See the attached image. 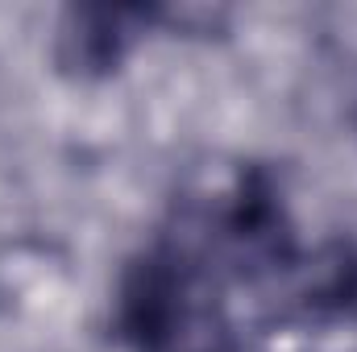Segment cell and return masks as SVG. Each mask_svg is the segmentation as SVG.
<instances>
[{"instance_id":"obj_1","label":"cell","mask_w":357,"mask_h":352,"mask_svg":"<svg viewBox=\"0 0 357 352\" xmlns=\"http://www.w3.org/2000/svg\"><path fill=\"white\" fill-rule=\"evenodd\" d=\"M142 21H146V13H137V8H79V13H71V29L63 33L67 67H79V71L116 67Z\"/></svg>"}]
</instances>
